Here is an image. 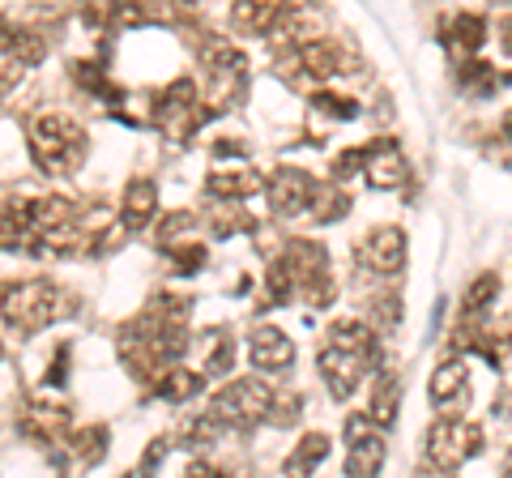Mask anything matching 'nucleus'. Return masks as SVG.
I'll list each match as a JSON object with an SVG mask.
<instances>
[{"mask_svg": "<svg viewBox=\"0 0 512 478\" xmlns=\"http://www.w3.org/2000/svg\"><path fill=\"white\" fill-rule=\"evenodd\" d=\"M316 180L308 171H299V167H278L274 175L265 180V197H269V210L282 214V218H295L303 214L308 205L316 201Z\"/></svg>", "mask_w": 512, "mask_h": 478, "instance_id": "9b49d317", "label": "nucleus"}, {"mask_svg": "<svg viewBox=\"0 0 512 478\" xmlns=\"http://www.w3.org/2000/svg\"><path fill=\"white\" fill-rule=\"evenodd\" d=\"M495 295H500V278H495V274H478L470 282L466 299H461V308H466V316H478L487 304H495Z\"/></svg>", "mask_w": 512, "mask_h": 478, "instance_id": "b1692460", "label": "nucleus"}, {"mask_svg": "<svg viewBox=\"0 0 512 478\" xmlns=\"http://www.w3.org/2000/svg\"><path fill=\"white\" fill-rule=\"evenodd\" d=\"M355 261L367 265L372 274H384V278L402 274V265H406V231L402 227H376V231H367V239L355 248Z\"/></svg>", "mask_w": 512, "mask_h": 478, "instance_id": "f8f14e48", "label": "nucleus"}, {"mask_svg": "<svg viewBox=\"0 0 512 478\" xmlns=\"http://www.w3.org/2000/svg\"><path fill=\"white\" fill-rule=\"evenodd\" d=\"M64 368H69V346L56 350V368H47V385H64Z\"/></svg>", "mask_w": 512, "mask_h": 478, "instance_id": "f704fd0d", "label": "nucleus"}, {"mask_svg": "<svg viewBox=\"0 0 512 478\" xmlns=\"http://www.w3.org/2000/svg\"><path fill=\"white\" fill-rule=\"evenodd\" d=\"M180 478H227V474H222L218 466H210V461H188Z\"/></svg>", "mask_w": 512, "mask_h": 478, "instance_id": "72a5a7b5", "label": "nucleus"}, {"mask_svg": "<svg viewBox=\"0 0 512 478\" xmlns=\"http://www.w3.org/2000/svg\"><path fill=\"white\" fill-rule=\"evenodd\" d=\"M483 35H487V22L478 18V13H457L453 18V43L461 52H474V47L483 43Z\"/></svg>", "mask_w": 512, "mask_h": 478, "instance_id": "393cba45", "label": "nucleus"}, {"mask_svg": "<svg viewBox=\"0 0 512 478\" xmlns=\"http://www.w3.org/2000/svg\"><path fill=\"white\" fill-rule=\"evenodd\" d=\"M500 333H504V342H508V346H512V312H508V316H504V329H500Z\"/></svg>", "mask_w": 512, "mask_h": 478, "instance_id": "e433bc0d", "label": "nucleus"}, {"mask_svg": "<svg viewBox=\"0 0 512 478\" xmlns=\"http://www.w3.org/2000/svg\"><path fill=\"white\" fill-rule=\"evenodd\" d=\"M299 410H303V397H299V393H291V397H274V406H269V419H274L278 427H286V423H295V419H299Z\"/></svg>", "mask_w": 512, "mask_h": 478, "instance_id": "c756f323", "label": "nucleus"}, {"mask_svg": "<svg viewBox=\"0 0 512 478\" xmlns=\"http://www.w3.org/2000/svg\"><path fill=\"white\" fill-rule=\"evenodd\" d=\"M372 312H376V325H380V329H389V325L402 321V304H397V299H389V295L372 299Z\"/></svg>", "mask_w": 512, "mask_h": 478, "instance_id": "2f4dec72", "label": "nucleus"}, {"mask_svg": "<svg viewBox=\"0 0 512 478\" xmlns=\"http://www.w3.org/2000/svg\"><path fill=\"white\" fill-rule=\"evenodd\" d=\"M205 77H210V111H235V103L244 99L248 86V60L235 43H210L201 52Z\"/></svg>", "mask_w": 512, "mask_h": 478, "instance_id": "20e7f679", "label": "nucleus"}, {"mask_svg": "<svg viewBox=\"0 0 512 478\" xmlns=\"http://www.w3.org/2000/svg\"><path fill=\"white\" fill-rule=\"evenodd\" d=\"M325 453H329V436L325 432H308L299 440V449L286 457V474H291V478H308L320 461H325Z\"/></svg>", "mask_w": 512, "mask_h": 478, "instance_id": "412c9836", "label": "nucleus"}, {"mask_svg": "<svg viewBox=\"0 0 512 478\" xmlns=\"http://www.w3.org/2000/svg\"><path fill=\"white\" fill-rule=\"evenodd\" d=\"M466 402H470V372H466V363H461V359L440 363L436 376H431V406H436L448 419V410H461Z\"/></svg>", "mask_w": 512, "mask_h": 478, "instance_id": "4468645a", "label": "nucleus"}, {"mask_svg": "<svg viewBox=\"0 0 512 478\" xmlns=\"http://www.w3.org/2000/svg\"><path fill=\"white\" fill-rule=\"evenodd\" d=\"M205 111L197 99V86L188 82V77H175L171 86H163V94L154 99V129L163 133L167 141H188L192 133L201 129Z\"/></svg>", "mask_w": 512, "mask_h": 478, "instance_id": "423d86ee", "label": "nucleus"}, {"mask_svg": "<svg viewBox=\"0 0 512 478\" xmlns=\"http://www.w3.org/2000/svg\"><path fill=\"white\" fill-rule=\"evenodd\" d=\"M0 359H5V346H0Z\"/></svg>", "mask_w": 512, "mask_h": 478, "instance_id": "ea45409f", "label": "nucleus"}, {"mask_svg": "<svg viewBox=\"0 0 512 478\" xmlns=\"http://www.w3.org/2000/svg\"><path fill=\"white\" fill-rule=\"evenodd\" d=\"M235 363V342L231 329H210V355H205V376H222Z\"/></svg>", "mask_w": 512, "mask_h": 478, "instance_id": "5701e85b", "label": "nucleus"}, {"mask_svg": "<svg viewBox=\"0 0 512 478\" xmlns=\"http://www.w3.org/2000/svg\"><path fill=\"white\" fill-rule=\"evenodd\" d=\"M346 440H350V453H346V474L350 478H376L384 466V436L376 432V423L367 414H350L346 419Z\"/></svg>", "mask_w": 512, "mask_h": 478, "instance_id": "9d476101", "label": "nucleus"}, {"mask_svg": "<svg viewBox=\"0 0 512 478\" xmlns=\"http://www.w3.org/2000/svg\"><path fill=\"white\" fill-rule=\"evenodd\" d=\"M248 359L256 372H282L295 363V342L278 325H256L248 333Z\"/></svg>", "mask_w": 512, "mask_h": 478, "instance_id": "ddd939ff", "label": "nucleus"}, {"mask_svg": "<svg viewBox=\"0 0 512 478\" xmlns=\"http://www.w3.org/2000/svg\"><path fill=\"white\" fill-rule=\"evenodd\" d=\"M22 69H26L22 60L13 56L5 43H0V99H5V94H13V90H18V82H22Z\"/></svg>", "mask_w": 512, "mask_h": 478, "instance_id": "cd10ccee", "label": "nucleus"}, {"mask_svg": "<svg viewBox=\"0 0 512 478\" xmlns=\"http://www.w3.org/2000/svg\"><path fill=\"white\" fill-rule=\"evenodd\" d=\"M269 406H274V389L256 376L231 380L210 397V414L222 427H256L269 414Z\"/></svg>", "mask_w": 512, "mask_h": 478, "instance_id": "39448f33", "label": "nucleus"}, {"mask_svg": "<svg viewBox=\"0 0 512 478\" xmlns=\"http://www.w3.org/2000/svg\"><path fill=\"white\" fill-rule=\"evenodd\" d=\"M69 427V406H52V402H30L22 414V436L39 440V444H56Z\"/></svg>", "mask_w": 512, "mask_h": 478, "instance_id": "dca6fc26", "label": "nucleus"}, {"mask_svg": "<svg viewBox=\"0 0 512 478\" xmlns=\"http://www.w3.org/2000/svg\"><path fill=\"white\" fill-rule=\"evenodd\" d=\"M201 389H205V376L188 372V368H171L154 380V393L163 397V402H188V397H197Z\"/></svg>", "mask_w": 512, "mask_h": 478, "instance_id": "aec40b11", "label": "nucleus"}, {"mask_svg": "<svg viewBox=\"0 0 512 478\" xmlns=\"http://www.w3.org/2000/svg\"><path fill=\"white\" fill-rule=\"evenodd\" d=\"M26 137H30V154H35L39 171H47V175L77 171L86 158V146H90L86 129L73 116H64V111H39V116L30 120Z\"/></svg>", "mask_w": 512, "mask_h": 478, "instance_id": "f03ea898", "label": "nucleus"}, {"mask_svg": "<svg viewBox=\"0 0 512 478\" xmlns=\"http://www.w3.org/2000/svg\"><path fill=\"white\" fill-rule=\"evenodd\" d=\"M312 107H316V111H325V116H338V120H355V116H359V103L338 99V94H316Z\"/></svg>", "mask_w": 512, "mask_h": 478, "instance_id": "c85d7f7f", "label": "nucleus"}, {"mask_svg": "<svg viewBox=\"0 0 512 478\" xmlns=\"http://www.w3.org/2000/svg\"><path fill=\"white\" fill-rule=\"evenodd\" d=\"M291 18V9L278 5V0H265V5H235L231 9V22L239 30H248V35H274V30L286 26Z\"/></svg>", "mask_w": 512, "mask_h": 478, "instance_id": "a211bd4d", "label": "nucleus"}, {"mask_svg": "<svg viewBox=\"0 0 512 478\" xmlns=\"http://www.w3.org/2000/svg\"><path fill=\"white\" fill-rule=\"evenodd\" d=\"M107 440H111V436H107V427H103V423H90L86 432H77V436H73V457L82 461L86 470H90V466H99V461L107 457Z\"/></svg>", "mask_w": 512, "mask_h": 478, "instance_id": "4be33fe9", "label": "nucleus"}, {"mask_svg": "<svg viewBox=\"0 0 512 478\" xmlns=\"http://www.w3.org/2000/svg\"><path fill=\"white\" fill-rule=\"evenodd\" d=\"M163 457H167V440H154L146 449V457H141V478H150L158 466H163Z\"/></svg>", "mask_w": 512, "mask_h": 478, "instance_id": "473e14b6", "label": "nucleus"}, {"mask_svg": "<svg viewBox=\"0 0 512 478\" xmlns=\"http://www.w3.org/2000/svg\"><path fill=\"white\" fill-rule=\"evenodd\" d=\"M316 218L320 222H338L346 210H350V197L342 193V188L338 184H325V188H316Z\"/></svg>", "mask_w": 512, "mask_h": 478, "instance_id": "a878e982", "label": "nucleus"}, {"mask_svg": "<svg viewBox=\"0 0 512 478\" xmlns=\"http://www.w3.org/2000/svg\"><path fill=\"white\" fill-rule=\"evenodd\" d=\"M286 265L295 274V295L303 299L308 308H325L333 299V278H329V252L312 244V239H291L286 244Z\"/></svg>", "mask_w": 512, "mask_h": 478, "instance_id": "0eeeda50", "label": "nucleus"}, {"mask_svg": "<svg viewBox=\"0 0 512 478\" xmlns=\"http://www.w3.org/2000/svg\"><path fill=\"white\" fill-rule=\"evenodd\" d=\"M397 376L393 372H380L372 380V402H367V419H372L376 427H389L397 419Z\"/></svg>", "mask_w": 512, "mask_h": 478, "instance_id": "6ab92c4d", "label": "nucleus"}, {"mask_svg": "<svg viewBox=\"0 0 512 478\" xmlns=\"http://www.w3.org/2000/svg\"><path fill=\"white\" fill-rule=\"evenodd\" d=\"M414 478H453V470H440V466H431V461H423V466L414 470Z\"/></svg>", "mask_w": 512, "mask_h": 478, "instance_id": "c9c22d12", "label": "nucleus"}, {"mask_svg": "<svg viewBox=\"0 0 512 478\" xmlns=\"http://www.w3.org/2000/svg\"><path fill=\"white\" fill-rule=\"evenodd\" d=\"M158 214V184L150 175H133L124 188V205H120V222L124 231H146Z\"/></svg>", "mask_w": 512, "mask_h": 478, "instance_id": "2eb2a0df", "label": "nucleus"}, {"mask_svg": "<svg viewBox=\"0 0 512 478\" xmlns=\"http://www.w3.org/2000/svg\"><path fill=\"white\" fill-rule=\"evenodd\" d=\"M504 478H512V449H508V457H504Z\"/></svg>", "mask_w": 512, "mask_h": 478, "instance_id": "58836bf2", "label": "nucleus"}, {"mask_svg": "<svg viewBox=\"0 0 512 478\" xmlns=\"http://www.w3.org/2000/svg\"><path fill=\"white\" fill-rule=\"evenodd\" d=\"M423 444H427V461H431V466L457 470L461 461L483 449V427L457 419V414H448V419L431 423V432L423 436Z\"/></svg>", "mask_w": 512, "mask_h": 478, "instance_id": "6e6552de", "label": "nucleus"}, {"mask_svg": "<svg viewBox=\"0 0 512 478\" xmlns=\"http://www.w3.org/2000/svg\"><path fill=\"white\" fill-rule=\"evenodd\" d=\"M256 188H265V180L256 175L252 167H222L205 175V193L222 197V201H239V197H252Z\"/></svg>", "mask_w": 512, "mask_h": 478, "instance_id": "f3484780", "label": "nucleus"}, {"mask_svg": "<svg viewBox=\"0 0 512 478\" xmlns=\"http://www.w3.org/2000/svg\"><path fill=\"white\" fill-rule=\"evenodd\" d=\"M210 227H214V235H222V239H227L231 231H252V218H239L235 210H222V214H214V222H210Z\"/></svg>", "mask_w": 512, "mask_h": 478, "instance_id": "7c9ffc66", "label": "nucleus"}, {"mask_svg": "<svg viewBox=\"0 0 512 478\" xmlns=\"http://www.w3.org/2000/svg\"><path fill=\"white\" fill-rule=\"evenodd\" d=\"M376 355H380L376 333L367 329L363 321H333L329 338H325V346H320V355H316V368H320V376L329 380V393L338 397V402H346V397L359 389V380L372 372Z\"/></svg>", "mask_w": 512, "mask_h": 478, "instance_id": "f257e3e1", "label": "nucleus"}, {"mask_svg": "<svg viewBox=\"0 0 512 478\" xmlns=\"http://www.w3.org/2000/svg\"><path fill=\"white\" fill-rule=\"evenodd\" d=\"M0 316L13 333H39L60 316V286L52 278H22L0 286Z\"/></svg>", "mask_w": 512, "mask_h": 478, "instance_id": "7ed1b4c3", "label": "nucleus"}, {"mask_svg": "<svg viewBox=\"0 0 512 478\" xmlns=\"http://www.w3.org/2000/svg\"><path fill=\"white\" fill-rule=\"evenodd\" d=\"M504 47H512V18L504 22Z\"/></svg>", "mask_w": 512, "mask_h": 478, "instance_id": "4c0bfd02", "label": "nucleus"}, {"mask_svg": "<svg viewBox=\"0 0 512 478\" xmlns=\"http://www.w3.org/2000/svg\"><path fill=\"white\" fill-rule=\"evenodd\" d=\"M73 73H77V82H82L86 90H94V94H107V99H120V90L107 82V77L94 69V65H86V60H73Z\"/></svg>", "mask_w": 512, "mask_h": 478, "instance_id": "bb28decb", "label": "nucleus"}, {"mask_svg": "<svg viewBox=\"0 0 512 478\" xmlns=\"http://www.w3.org/2000/svg\"><path fill=\"white\" fill-rule=\"evenodd\" d=\"M346 167H363L367 175V184H376V188H397V184H406V158L402 150L393 146V141H372V146H363V150H350L338 158V167L333 171H346Z\"/></svg>", "mask_w": 512, "mask_h": 478, "instance_id": "1a4fd4ad", "label": "nucleus"}]
</instances>
